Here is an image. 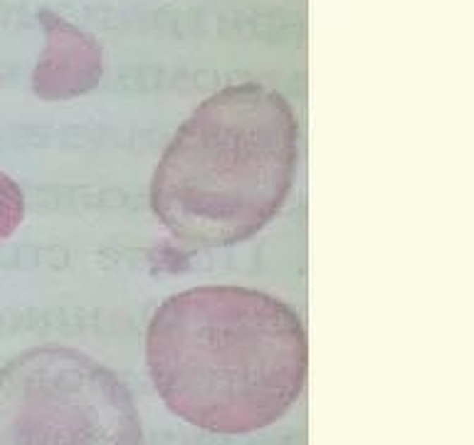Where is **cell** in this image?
<instances>
[{
	"mask_svg": "<svg viewBox=\"0 0 474 445\" xmlns=\"http://www.w3.org/2000/svg\"><path fill=\"white\" fill-rule=\"evenodd\" d=\"M128 388L97 359L44 344L0 369V445H141Z\"/></svg>",
	"mask_w": 474,
	"mask_h": 445,
	"instance_id": "cell-3",
	"label": "cell"
},
{
	"mask_svg": "<svg viewBox=\"0 0 474 445\" xmlns=\"http://www.w3.org/2000/svg\"><path fill=\"white\" fill-rule=\"evenodd\" d=\"M44 44L32 72V89L40 99L57 102L92 92L102 77V47L94 35L52 10H40Z\"/></svg>",
	"mask_w": 474,
	"mask_h": 445,
	"instance_id": "cell-4",
	"label": "cell"
},
{
	"mask_svg": "<svg viewBox=\"0 0 474 445\" xmlns=\"http://www.w3.org/2000/svg\"><path fill=\"white\" fill-rule=\"evenodd\" d=\"M299 126L276 89H217L178 126L151 178V208L176 240L237 245L265 230L291 191Z\"/></svg>",
	"mask_w": 474,
	"mask_h": 445,
	"instance_id": "cell-2",
	"label": "cell"
},
{
	"mask_svg": "<svg viewBox=\"0 0 474 445\" xmlns=\"http://www.w3.org/2000/svg\"><path fill=\"white\" fill-rule=\"evenodd\" d=\"M25 218V198L20 186L0 171V240L10 237Z\"/></svg>",
	"mask_w": 474,
	"mask_h": 445,
	"instance_id": "cell-5",
	"label": "cell"
},
{
	"mask_svg": "<svg viewBox=\"0 0 474 445\" xmlns=\"http://www.w3.org/2000/svg\"><path fill=\"white\" fill-rule=\"evenodd\" d=\"M306 331L286 302L240 285H198L156 307L146 366L163 403L210 433L276 423L306 384Z\"/></svg>",
	"mask_w": 474,
	"mask_h": 445,
	"instance_id": "cell-1",
	"label": "cell"
}]
</instances>
